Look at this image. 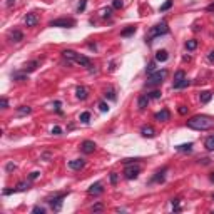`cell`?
<instances>
[{
    "label": "cell",
    "instance_id": "obj_1",
    "mask_svg": "<svg viewBox=\"0 0 214 214\" xmlns=\"http://www.w3.org/2000/svg\"><path fill=\"white\" fill-rule=\"evenodd\" d=\"M187 127L194 131H209L214 127V117L211 116H194L187 120Z\"/></svg>",
    "mask_w": 214,
    "mask_h": 214
},
{
    "label": "cell",
    "instance_id": "obj_2",
    "mask_svg": "<svg viewBox=\"0 0 214 214\" xmlns=\"http://www.w3.org/2000/svg\"><path fill=\"white\" fill-rule=\"evenodd\" d=\"M67 194L69 192H59V194H54V196H50L47 199V203L50 204V207H52V211H60L62 209V203H64V199L67 197Z\"/></svg>",
    "mask_w": 214,
    "mask_h": 214
},
{
    "label": "cell",
    "instance_id": "obj_3",
    "mask_svg": "<svg viewBox=\"0 0 214 214\" xmlns=\"http://www.w3.org/2000/svg\"><path fill=\"white\" fill-rule=\"evenodd\" d=\"M167 75V70L162 69V70H156V72H152L151 75H149L147 79V85L149 87H154V85H161V84L164 82V79H166Z\"/></svg>",
    "mask_w": 214,
    "mask_h": 214
},
{
    "label": "cell",
    "instance_id": "obj_4",
    "mask_svg": "<svg viewBox=\"0 0 214 214\" xmlns=\"http://www.w3.org/2000/svg\"><path fill=\"white\" fill-rule=\"evenodd\" d=\"M169 32V27H167V24L166 22H161V24H157V25H154V27H151V30H149V44L152 42L151 39H156V37H159V35H164V34H167Z\"/></svg>",
    "mask_w": 214,
    "mask_h": 214
},
{
    "label": "cell",
    "instance_id": "obj_5",
    "mask_svg": "<svg viewBox=\"0 0 214 214\" xmlns=\"http://www.w3.org/2000/svg\"><path fill=\"white\" fill-rule=\"evenodd\" d=\"M74 25H75L74 18H57V20L49 22V27H60V29H72Z\"/></svg>",
    "mask_w": 214,
    "mask_h": 214
},
{
    "label": "cell",
    "instance_id": "obj_6",
    "mask_svg": "<svg viewBox=\"0 0 214 214\" xmlns=\"http://www.w3.org/2000/svg\"><path fill=\"white\" fill-rule=\"evenodd\" d=\"M139 174H141V167L139 166H129V164H127V167L124 169L126 179H137Z\"/></svg>",
    "mask_w": 214,
    "mask_h": 214
},
{
    "label": "cell",
    "instance_id": "obj_7",
    "mask_svg": "<svg viewBox=\"0 0 214 214\" xmlns=\"http://www.w3.org/2000/svg\"><path fill=\"white\" fill-rule=\"evenodd\" d=\"M80 151H82L84 154H92L95 151V142L94 141H84L82 144H80Z\"/></svg>",
    "mask_w": 214,
    "mask_h": 214
},
{
    "label": "cell",
    "instance_id": "obj_8",
    "mask_svg": "<svg viewBox=\"0 0 214 214\" xmlns=\"http://www.w3.org/2000/svg\"><path fill=\"white\" fill-rule=\"evenodd\" d=\"M154 119H156L157 122H167V120L171 119V112L167 109H162V110L154 114Z\"/></svg>",
    "mask_w": 214,
    "mask_h": 214
},
{
    "label": "cell",
    "instance_id": "obj_9",
    "mask_svg": "<svg viewBox=\"0 0 214 214\" xmlns=\"http://www.w3.org/2000/svg\"><path fill=\"white\" fill-rule=\"evenodd\" d=\"M87 192L91 194V196H99V194H102V192H104L102 182H94V184H92L91 187L87 189Z\"/></svg>",
    "mask_w": 214,
    "mask_h": 214
},
{
    "label": "cell",
    "instance_id": "obj_10",
    "mask_svg": "<svg viewBox=\"0 0 214 214\" xmlns=\"http://www.w3.org/2000/svg\"><path fill=\"white\" fill-rule=\"evenodd\" d=\"M75 95H77V99H80V101H85V99L89 97V91H87V87H84V85H79V87L75 89Z\"/></svg>",
    "mask_w": 214,
    "mask_h": 214
},
{
    "label": "cell",
    "instance_id": "obj_11",
    "mask_svg": "<svg viewBox=\"0 0 214 214\" xmlns=\"http://www.w3.org/2000/svg\"><path fill=\"white\" fill-rule=\"evenodd\" d=\"M74 62H77L80 67H91V59L85 57V55L77 54V57H75V60H74Z\"/></svg>",
    "mask_w": 214,
    "mask_h": 214
},
{
    "label": "cell",
    "instance_id": "obj_12",
    "mask_svg": "<svg viewBox=\"0 0 214 214\" xmlns=\"http://www.w3.org/2000/svg\"><path fill=\"white\" fill-rule=\"evenodd\" d=\"M141 136L142 137H154V136H156V131H154V127H151V126H144L141 129Z\"/></svg>",
    "mask_w": 214,
    "mask_h": 214
},
{
    "label": "cell",
    "instance_id": "obj_13",
    "mask_svg": "<svg viewBox=\"0 0 214 214\" xmlns=\"http://www.w3.org/2000/svg\"><path fill=\"white\" fill-rule=\"evenodd\" d=\"M84 166H85V161H84V159H74V161H70V162H69V167H70V169H74V171L82 169Z\"/></svg>",
    "mask_w": 214,
    "mask_h": 214
},
{
    "label": "cell",
    "instance_id": "obj_14",
    "mask_svg": "<svg viewBox=\"0 0 214 214\" xmlns=\"http://www.w3.org/2000/svg\"><path fill=\"white\" fill-rule=\"evenodd\" d=\"M37 22H39V18H37L35 14H27V15H25V24H27V27H35Z\"/></svg>",
    "mask_w": 214,
    "mask_h": 214
},
{
    "label": "cell",
    "instance_id": "obj_15",
    "mask_svg": "<svg viewBox=\"0 0 214 214\" xmlns=\"http://www.w3.org/2000/svg\"><path fill=\"white\" fill-rule=\"evenodd\" d=\"M149 95H141V97L137 99V107H139V110H144L145 107H147V104H149Z\"/></svg>",
    "mask_w": 214,
    "mask_h": 214
},
{
    "label": "cell",
    "instance_id": "obj_16",
    "mask_svg": "<svg viewBox=\"0 0 214 214\" xmlns=\"http://www.w3.org/2000/svg\"><path fill=\"white\" fill-rule=\"evenodd\" d=\"M39 67V60H32V62H27L25 65H24V72H34V70Z\"/></svg>",
    "mask_w": 214,
    "mask_h": 214
},
{
    "label": "cell",
    "instance_id": "obj_17",
    "mask_svg": "<svg viewBox=\"0 0 214 214\" xmlns=\"http://www.w3.org/2000/svg\"><path fill=\"white\" fill-rule=\"evenodd\" d=\"M167 59H169L167 50H157L156 52V62H166Z\"/></svg>",
    "mask_w": 214,
    "mask_h": 214
},
{
    "label": "cell",
    "instance_id": "obj_18",
    "mask_svg": "<svg viewBox=\"0 0 214 214\" xmlns=\"http://www.w3.org/2000/svg\"><path fill=\"white\" fill-rule=\"evenodd\" d=\"M10 40H12V42H22V40H24V34L20 32V30H14V32L10 34Z\"/></svg>",
    "mask_w": 214,
    "mask_h": 214
},
{
    "label": "cell",
    "instance_id": "obj_19",
    "mask_svg": "<svg viewBox=\"0 0 214 214\" xmlns=\"http://www.w3.org/2000/svg\"><path fill=\"white\" fill-rule=\"evenodd\" d=\"M176 151H179V152H191V151H192V142H187V144H181V145H176Z\"/></svg>",
    "mask_w": 214,
    "mask_h": 214
},
{
    "label": "cell",
    "instance_id": "obj_20",
    "mask_svg": "<svg viewBox=\"0 0 214 214\" xmlns=\"http://www.w3.org/2000/svg\"><path fill=\"white\" fill-rule=\"evenodd\" d=\"M62 55H64L67 60H75L77 52H74V50H70V49H67V50H62Z\"/></svg>",
    "mask_w": 214,
    "mask_h": 214
},
{
    "label": "cell",
    "instance_id": "obj_21",
    "mask_svg": "<svg viewBox=\"0 0 214 214\" xmlns=\"http://www.w3.org/2000/svg\"><path fill=\"white\" fill-rule=\"evenodd\" d=\"M211 97H212V92H209V91L201 92V95H199V99H201V102H203V104H207V102L211 101Z\"/></svg>",
    "mask_w": 214,
    "mask_h": 214
},
{
    "label": "cell",
    "instance_id": "obj_22",
    "mask_svg": "<svg viewBox=\"0 0 214 214\" xmlns=\"http://www.w3.org/2000/svg\"><path fill=\"white\" fill-rule=\"evenodd\" d=\"M32 112V107H29V105H20L17 109V114L18 116H27V114Z\"/></svg>",
    "mask_w": 214,
    "mask_h": 214
},
{
    "label": "cell",
    "instance_id": "obj_23",
    "mask_svg": "<svg viewBox=\"0 0 214 214\" xmlns=\"http://www.w3.org/2000/svg\"><path fill=\"white\" fill-rule=\"evenodd\" d=\"M204 145H206L207 151H214V136H209V137L204 141Z\"/></svg>",
    "mask_w": 214,
    "mask_h": 214
},
{
    "label": "cell",
    "instance_id": "obj_24",
    "mask_svg": "<svg viewBox=\"0 0 214 214\" xmlns=\"http://www.w3.org/2000/svg\"><path fill=\"white\" fill-rule=\"evenodd\" d=\"M184 79H186V74H184V70H177V72L174 74V84L181 82V80H184Z\"/></svg>",
    "mask_w": 214,
    "mask_h": 214
},
{
    "label": "cell",
    "instance_id": "obj_25",
    "mask_svg": "<svg viewBox=\"0 0 214 214\" xmlns=\"http://www.w3.org/2000/svg\"><path fill=\"white\" fill-rule=\"evenodd\" d=\"M189 84H191V80H189V79H184V80H181V82L174 84L172 87H174V89H184V87H187Z\"/></svg>",
    "mask_w": 214,
    "mask_h": 214
},
{
    "label": "cell",
    "instance_id": "obj_26",
    "mask_svg": "<svg viewBox=\"0 0 214 214\" xmlns=\"http://www.w3.org/2000/svg\"><path fill=\"white\" fill-rule=\"evenodd\" d=\"M79 120L82 124H89V120H91V112H87V110L82 112V114H80V117H79Z\"/></svg>",
    "mask_w": 214,
    "mask_h": 214
},
{
    "label": "cell",
    "instance_id": "obj_27",
    "mask_svg": "<svg viewBox=\"0 0 214 214\" xmlns=\"http://www.w3.org/2000/svg\"><path fill=\"white\" fill-rule=\"evenodd\" d=\"M197 47V40H187V42H186V49H187V50H194V49Z\"/></svg>",
    "mask_w": 214,
    "mask_h": 214
},
{
    "label": "cell",
    "instance_id": "obj_28",
    "mask_svg": "<svg viewBox=\"0 0 214 214\" xmlns=\"http://www.w3.org/2000/svg\"><path fill=\"white\" fill-rule=\"evenodd\" d=\"M171 7H172V0H166V2H164V4L161 5L159 10H161V12H166V10H169Z\"/></svg>",
    "mask_w": 214,
    "mask_h": 214
},
{
    "label": "cell",
    "instance_id": "obj_29",
    "mask_svg": "<svg viewBox=\"0 0 214 214\" xmlns=\"http://www.w3.org/2000/svg\"><path fill=\"white\" fill-rule=\"evenodd\" d=\"M104 95H105V99L109 97L110 101H116V99H117V97H116V92H114V89H109V91H105Z\"/></svg>",
    "mask_w": 214,
    "mask_h": 214
},
{
    "label": "cell",
    "instance_id": "obj_30",
    "mask_svg": "<svg viewBox=\"0 0 214 214\" xmlns=\"http://www.w3.org/2000/svg\"><path fill=\"white\" fill-rule=\"evenodd\" d=\"M145 72H147L149 74V75H151V74H152V72H156V62H149V64H147V69H145Z\"/></svg>",
    "mask_w": 214,
    "mask_h": 214
},
{
    "label": "cell",
    "instance_id": "obj_31",
    "mask_svg": "<svg viewBox=\"0 0 214 214\" xmlns=\"http://www.w3.org/2000/svg\"><path fill=\"white\" fill-rule=\"evenodd\" d=\"M27 72H17V74H14V80H25L27 79V75H25Z\"/></svg>",
    "mask_w": 214,
    "mask_h": 214
},
{
    "label": "cell",
    "instance_id": "obj_32",
    "mask_svg": "<svg viewBox=\"0 0 214 214\" xmlns=\"http://www.w3.org/2000/svg\"><path fill=\"white\" fill-rule=\"evenodd\" d=\"M27 189H29V182L27 181H22L17 184V191H27Z\"/></svg>",
    "mask_w": 214,
    "mask_h": 214
},
{
    "label": "cell",
    "instance_id": "obj_33",
    "mask_svg": "<svg viewBox=\"0 0 214 214\" xmlns=\"http://www.w3.org/2000/svg\"><path fill=\"white\" fill-rule=\"evenodd\" d=\"M134 32H136V27L132 25V27H129V29L122 30V32H120V35H122V37H127V35H131V34H134Z\"/></svg>",
    "mask_w": 214,
    "mask_h": 214
},
{
    "label": "cell",
    "instance_id": "obj_34",
    "mask_svg": "<svg viewBox=\"0 0 214 214\" xmlns=\"http://www.w3.org/2000/svg\"><path fill=\"white\" fill-rule=\"evenodd\" d=\"M32 212H34V214H45V207H42V206H34V207H32Z\"/></svg>",
    "mask_w": 214,
    "mask_h": 214
},
{
    "label": "cell",
    "instance_id": "obj_35",
    "mask_svg": "<svg viewBox=\"0 0 214 214\" xmlns=\"http://www.w3.org/2000/svg\"><path fill=\"white\" fill-rule=\"evenodd\" d=\"M85 5H87V0H80L79 5H77V12H79V14H80V12H84V10H85Z\"/></svg>",
    "mask_w": 214,
    "mask_h": 214
},
{
    "label": "cell",
    "instance_id": "obj_36",
    "mask_svg": "<svg viewBox=\"0 0 214 214\" xmlns=\"http://www.w3.org/2000/svg\"><path fill=\"white\" fill-rule=\"evenodd\" d=\"M99 109L102 110V112H109V104H107V102H99Z\"/></svg>",
    "mask_w": 214,
    "mask_h": 214
},
{
    "label": "cell",
    "instance_id": "obj_37",
    "mask_svg": "<svg viewBox=\"0 0 214 214\" xmlns=\"http://www.w3.org/2000/svg\"><path fill=\"white\" fill-rule=\"evenodd\" d=\"M149 97H151V99H161V95H162V92H161V91H152V92H149Z\"/></svg>",
    "mask_w": 214,
    "mask_h": 214
},
{
    "label": "cell",
    "instance_id": "obj_38",
    "mask_svg": "<svg viewBox=\"0 0 214 214\" xmlns=\"http://www.w3.org/2000/svg\"><path fill=\"white\" fill-rule=\"evenodd\" d=\"M110 15H112V7H107V8L102 10V17H104V18H109Z\"/></svg>",
    "mask_w": 214,
    "mask_h": 214
},
{
    "label": "cell",
    "instance_id": "obj_39",
    "mask_svg": "<svg viewBox=\"0 0 214 214\" xmlns=\"http://www.w3.org/2000/svg\"><path fill=\"white\" fill-rule=\"evenodd\" d=\"M137 161H141V159H139V157H127V159L122 161V164L127 166V164H134V162H137Z\"/></svg>",
    "mask_w": 214,
    "mask_h": 214
},
{
    "label": "cell",
    "instance_id": "obj_40",
    "mask_svg": "<svg viewBox=\"0 0 214 214\" xmlns=\"http://www.w3.org/2000/svg\"><path fill=\"white\" fill-rule=\"evenodd\" d=\"M164 172H166V169H164L162 172H161V171H159V172H156V176H154L152 181H164Z\"/></svg>",
    "mask_w": 214,
    "mask_h": 214
},
{
    "label": "cell",
    "instance_id": "obj_41",
    "mask_svg": "<svg viewBox=\"0 0 214 214\" xmlns=\"http://www.w3.org/2000/svg\"><path fill=\"white\" fill-rule=\"evenodd\" d=\"M122 7H124L122 0H114V2H112V8H122Z\"/></svg>",
    "mask_w": 214,
    "mask_h": 214
},
{
    "label": "cell",
    "instance_id": "obj_42",
    "mask_svg": "<svg viewBox=\"0 0 214 214\" xmlns=\"http://www.w3.org/2000/svg\"><path fill=\"white\" fill-rule=\"evenodd\" d=\"M39 177H40V172H39V171H34V172H30V176H29L30 181H35V179H39Z\"/></svg>",
    "mask_w": 214,
    "mask_h": 214
},
{
    "label": "cell",
    "instance_id": "obj_43",
    "mask_svg": "<svg viewBox=\"0 0 214 214\" xmlns=\"http://www.w3.org/2000/svg\"><path fill=\"white\" fill-rule=\"evenodd\" d=\"M15 164L14 162H7V166H5V171H7V172H12V171H15Z\"/></svg>",
    "mask_w": 214,
    "mask_h": 214
},
{
    "label": "cell",
    "instance_id": "obj_44",
    "mask_svg": "<svg viewBox=\"0 0 214 214\" xmlns=\"http://www.w3.org/2000/svg\"><path fill=\"white\" fill-rule=\"evenodd\" d=\"M187 107H186V105H179V109H177V112L181 114V116H186V114H187Z\"/></svg>",
    "mask_w": 214,
    "mask_h": 214
},
{
    "label": "cell",
    "instance_id": "obj_45",
    "mask_svg": "<svg viewBox=\"0 0 214 214\" xmlns=\"http://www.w3.org/2000/svg\"><path fill=\"white\" fill-rule=\"evenodd\" d=\"M0 105H2V109H7V107H8V101L5 97H2V99H0Z\"/></svg>",
    "mask_w": 214,
    "mask_h": 214
},
{
    "label": "cell",
    "instance_id": "obj_46",
    "mask_svg": "<svg viewBox=\"0 0 214 214\" xmlns=\"http://www.w3.org/2000/svg\"><path fill=\"white\" fill-rule=\"evenodd\" d=\"M52 134H55V136L62 134V129H60L59 126H54V127H52Z\"/></svg>",
    "mask_w": 214,
    "mask_h": 214
},
{
    "label": "cell",
    "instance_id": "obj_47",
    "mask_svg": "<svg viewBox=\"0 0 214 214\" xmlns=\"http://www.w3.org/2000/svg\"><path fill=\"white\" fill-rule=\"evenodd\" d=\"M14 192H17V189H4V196H10Z\"/></svg>",
    "mask_w": 214,
    "mask_h": 214
},
{
    "label": "cell",
    "instance_id": "obj_48",
    "mask_svg": "<svg viewBox=\"0 0 214 214\" xmlns=\"http://www.w3.org/2000/svg\"><path fill=\"white\" fill-rule=\"evenodd\" d=\"M110 182H112V184H117V174L116 172H110Z\"/></svg>",
    "mask_w": 214,
    "mask_h": 214
},
{
    "label": "cell",
    "instance_id": "obj_49",
    "mask_svg": "<svg viewBox=\"0 0 214 214\" xmlns=\"http://www.w3.org/2000/svg\"><path fill=\"white\" fill-rule=\"evenodd\" d=\"M92 211H94V212H97V211H102V204H101V203H97L94 207H92Z\"/></svg>",
    "mask_w": 214,
    "mask_h": 214
},
{
    "label": "cell",
    "instance_id": "obj_50",
    "mask_svg": "<svg viewBox=\"0 0 214 214\" xmlns=\"http://www.w3.org/2000/svg\"><path fill=\"white\" fill-rule=\"evenodd\" d=\"M54 105H55V109H57V112H59V114H62V110H60V105H62V104H60V102L55 101V102H54Z\"/></svg>",
    "mask_w": 214,
    "mask_h": 214
},
{
    "label": "cell",
    "instance_id": "obj_51",
    "mask_svg": "<svg viewBox=\"0 0 214 214\" xmlns=\"http://www.w3.org/2000/svg\"><path fill=\"white\" fill-rule=\"evenodd\" d=\"M206 10H207V12H214V2H212V4H209V5H207V7H206Z\"/></svg>",
    "mask_w": 214,
    "mask_h": 214
},
{
    "label": "cell",
    "instance_id": "obj_52",
    "mask_svg": "<svg viewBox=\"0 0 214 214\" xmlns=\"http://www.w3.org/2000/svg\"><path fill=\"white\" fill-rule=\"evenodd\" d=\"M50 157H52L50 152H44V154H42V159H50Z\"/></svg>",
    "mask_w": 214,
    "mask_h": 214
},
{
    "label": "cell",
    "instance_id": "obj_53",
    "mask_svg": "<svg viewBox=\"0 0 214 214\" xmlns=\"http://www.w3.org/2000/svg\"><path fill=\"white\" fill-rule=\"evenodd\" d=\"M207 59H209V62H214V50L209 52V55H207Z\"/></svg>",
    "mask_w": 214,
    "mask_h": 214
},
{
    "label": "cell",
    "instance_id": "obj_54",
    "mask_svg": "<svg viewBox=\"0 0 214 214\" xmlns=\"http://www.w3.org/2000/svg\"><path fill=\"white\" fill-rule=\"evenodd\" d=\"M15 4V0H7V7H12Z\"/></svg>",
    "mask_w": 214,
    "mask_h": 214
},
{
    "label": "cell",
    "instance_id": "obj_55",
    "mask_svg": "<svg viewBox=\"0 0 214 214\" xmlns=\"http://www.w3.org/2000/svg\"><path fill=\"white\" fill-rule=\"evenodd\" d=\"M89 49H92V50H95V49H97V45H95V44H89Z\"/></svg>",
    "mask_w": 214,
    "mask_h": 214
},
{
    "label": "cell",
    "instance_id": "obj_56",
    "mask_svg": "<svg viewBox=\"0 0 214 214\" xmlns=\"http://www.w3.org/2000/svg\"><path fill=\"white\" fill-rule=\"evenodd\" d=\"M211 181L214 182V172H212V174H211Z\"/></svg>",
    "mask_w": 214,
    "mask_h": 214
},
{
    "label": "cell",
    "instance_id": "obj_57",
    "mask_svg": "<svg viewBox=\"0 0 214 214\" xmlns=\"http://www.w3.org/2000/svg\"><path fill=\"white\" fill-rule=\"evenodd\" d=\"M212 201H214V194H212Z\"/></svg>",
    "mask_w": 214,
    "mask_h": 214
}]
</instances>
